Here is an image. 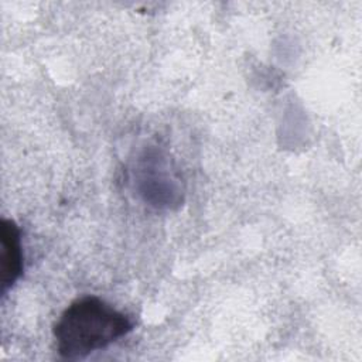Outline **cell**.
<instances>
[{
    "label": "cell",
    "instance_id": "cell-1",
    "mask_svg": "<svg viewBox=\"0 0 362 362\" xmlns=\"http://www.w3.org/2000/svg\"><path fill=\"white\" fill-rule=\"evenodd\" d=\"M133 320L96 296L74 300L57 320L52 334L58 354L81 359L109 346L133 329Z\"/></svg>",
    "mask_w": 362,
    "mask_h": 362
},
{
    "label": "cell",
    "instance_id": "cell-2",
    "mask_svg": "<svg viewBox=\"0 0 362 362\" xmlns=\"http://www.w3.org/2000/svg\"><path fill=\"white\" fill-rule=\"evenodd\" d=\"M1 294L14 286L20 279L24 267L23 249H21V233L17 223L11 219H1Z\"/></svg>",
    "mask_w": 362,
    "mask_h": 362
}]
</instances>
